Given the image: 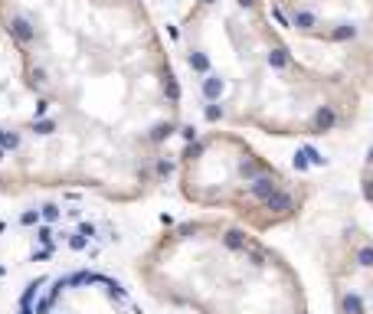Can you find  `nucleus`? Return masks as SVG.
I'll return each instance as SVG.
<instances>
[{"label":"nucleus","mask_w":373,"mask_h":314,"mask_svg":"<svg viewBox=\"0 0 373 314\" xmlns=\"http://www.w3.org/2000/svg\"><path fill=\"white\" fill-rule=\"evenodd\" d=\"M360 193H363V200H367L370 210H373V144L367 147L363 164H360Z\"/></svg>","instance_id":"nucleus-8"},{"label":"nucleus","mask_w":373,"mask_h":314,"mask_svg":"<svg viewBox=\"0 0 373 314\" xmlns=\"http://www.w3.org/2000/svg\"><path fill=\"white\" fill-rule=\"evenodd\" d=\"M288 33L334 46L357 66V79L373 72V0H262Z\"/></svg>","instance_id":"nucleus-6"},{"label":"nucleus","mask_w":373,"mask_h":314,"mask_svg":"<svg viewBox=\"0 0 373 314\" xmlns=\"http://www.w3.org/2000/svg\"><path fill=\"white\" fill-rule=\"evenodd\" d=\"M135 275L154 301L193 314H311L291 258L226 216L164 226L138 255Z\"/></svg>","instance_id":"nucleus-3"},{"label":"nucleus","mask_w":373,"mask_h":314,"mask_svg":"<svg viewBox=\"0 0 373 314\" xmlns=\"http://www.w3.org/2000/svg\"><path fill=\"white\" fill-rule=\"evenodd\" d=\"M180 62L200 112L219 128L327 138L360 118V82L305 62L262 0H190Z\"/></svg>","instance_id":"nucleus-2"},{"label":"nucleus","mask_w":373,"mask_h":314,"mask_svg":"<svg viewBox=\"0 0 373 314\" xmlns=\"http://www.w3.org/2000/svg\"><path fill=\"white\" fill-rule=\"evenodd\" d=\"M167 154L147 151L59 112L0 121V196L82 190L138 203L161 187Z\"/></svg>","instance_id":"nucleus-4"},{"label":"nucleus","mask_w":373,"mask_h":314,"mask_svg":"<svg viewBox=\"0 0 373 314\" xmlns=\"http://www.w3.org/2000/svg\"><path fill=\"white\" fill-rule=\"evenodd\" d=\"M177 190L197 210H219L252 232L291 226L308 210L311 183L269 160L233 128L193 134L177 157Z\"/></svg>","instance_id":"nucleus-5"},{"label":"nucleus","mask_w":373,"mask_h":314,"mask_svg":"<svg viewBox=\"0 0 373 314\" xmlns=\"http://www.w3.org/2000/svg\"><path fill=\"white\" fill-rule=\"evenodd\" d=\"M334 314H373V239L360 226H344L324 249Z\"/></svg>","instance_id":"nucleus-7"},{"label":"nucleus","mask_w":373,"mask_h":314,"mask_svg":"<svg viewBox=\"0 0 373 314\" xmlns=\"http://www.w3.org/2000/svg\"><path fill=\"white\" fill-rule=\"evenodd\" d=\"M0 36L43 112L161 154L180 134V79L144 0H0Z\"/></svg>","instance_id":"nucleus-1"}]
</instances>
